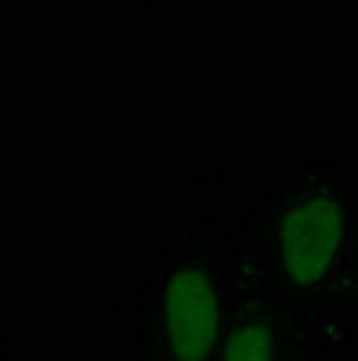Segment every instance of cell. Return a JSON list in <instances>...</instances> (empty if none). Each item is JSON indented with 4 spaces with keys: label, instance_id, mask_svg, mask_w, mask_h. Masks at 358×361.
Returning <instances> with one entry per match:
<instances>
[{
    "label": "cell",
    "instance_id": "6da1fadb",
    "mask_svg": "<svg viewBox=\"0 0 358 361\" xmlns=\"http://www.w3.org/2000/svg\"><path fill=\"white\" fill-rule=\"evenodd\" d=\"M232 260L250 293L358 322V145L282 148L232 217Z\"/></svg>",
    "mask_w": 358,
    "mask_h": 361
},
{
    "label": "cell",
    "instance_id": "7a4b0ae2",
    "mask_svg": "<svg viewBox=\"0 0 358 361\" xmlns=\"http://www.w3.org/2000/svg\"><path fill=\"white\" fill-rule=\"evenodd\" d=\"M235 300L232 214L206 202L131 267L112 304V361H217Z\"/></svg>",
    "mask_w": 358,
    "mask_h": 361
},
{
    "label": "cell",
    "instance_id": "3957f363",
    "mask_svg": "<svg viewBox=\"0 0 358 361\" xmlns=\"http://www.w3.org/2000/svg\"><path fill=\"white\" fill-rule=\"evenodd\" d=\"M354 325L358 322L304 314L239 286L217 361H347Z\"/></svg>",
    "mask_w": 358,
    "mask_h": 361
},
{
    "label": "cell",
    "instance_id": "277c9868",
    "mask_svg": "<svg viewBox=\"0 0 358 361\" xmlns=\"http://www.w3.org/2000/svg\"><path fill=\"white\" fill-rule=\"evenodd\" d=\"M0 361H11V347H8V329H4V318H0Z\"/></svg>",
    "mask_w": 358,
    "mask_h": 361
},
{
    "label": "cell",
    "instance_id": "5b68a950",
    "mask_svg": "<svg viewBox=\"0 0 358 361\" xmlns=\"http://www.w3.org/2000/svg\"><path fill=\"white\" fill-rule=\"evenodd\" d=\"M347 361H358V325H354V340H351V357Z\"/></svg>",
    "mask_w": 358,
    "mask_h": 361
}]
</instances>
